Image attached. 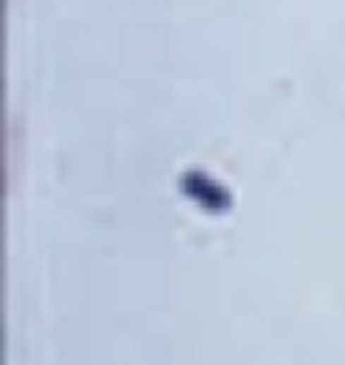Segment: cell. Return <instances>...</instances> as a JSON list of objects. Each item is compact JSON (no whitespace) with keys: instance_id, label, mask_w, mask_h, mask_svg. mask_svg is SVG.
<instances>
[{"instance_id":"obj_1","label":"cell","mask_w":345,"mask_h":365,"mask_svg":"<svg viewBox=\"0 0 345 365\" xmlns=\"http://www.w3.org/2000/svg\"><path fill=\"white\" fill-rule=\"evenodd\" d=\"M183 191L196 199V202H202L207 210H224L229 205L226 191L219 189L213 180H207L205 174H199V172H188L183 177Z\"/></svg>"}]
</instances>
